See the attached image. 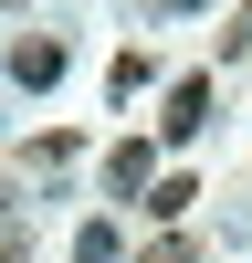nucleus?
<instances>
[{"label":"nucleus","mask_w":252,"mask_h":263,"mask_svg":"<svg viewBox=\"0 0 252 263\" xmlns=\"http://www.w3.org/2000/svg\"><path fill=\"white\" fill-rule=\"evenodd\" d=\"M11 74H21V84H32V95H53V84H63V74H74V53H63V42H53V32H32V42H11Z\"/></svg>","instance_id":"obj_1"},{"label":"nucleus","mask_w":252,"mask_h":263,"mask_svg":"<svg viewBox=\"0 0 252 263\" xmlns=\"http://www.w3.org/2000/svg\"><path fill=\"white\" fill-rule=\"evenodd\" d=\"M105 190H116V200H137V190H158V147H147V137L105 147Z\"/></svg>","instance_id":"obj_2"},{"label":"nucleus","mask_w":252,"mask_h":263,"mask_svg":"<svg viewBox=\"0 0 252 263\" xmlns=\"http://www.w3.org/2000/svg\"><path fill=\"white\" fill-rule=\"evenodd\" d=\"M200 126H210V74H179L168 84V147H189Z\"/></svg>","instance_id":"obj_3"},{"label":"nucleus","mask_w":252,"mask_h":263,"mask_svg":"<svg viewBox=\"0 0 252 263\" xmlns=\"http://www.w3.org/2000/svg\"><path fill=\"white\" fill-rule=\"evenodd\" d=\"M74 263H126V232H116V221H84V232H74Z\"/></svg>","instance_id":"obj_4"},{"label":"nucleus","mask_w":252,"mask_h":263,"mask_svg":"<svg viewBox=\"0 0 252 263\" xmlns=\"http://www.w3.org/2000/svg\"><path fill=\"white\" fill-rule=\"evenodd\" d=\"M189 200H200V179H158V190H147V211H158V221H179Z\"/></svg>","instance_id":"obj_5"},{"label":"nucleus","mask_w":252,"mask_h":263,"mask_svg":"<svg viewBox=\"0 0 252 263\" xmlns=\"http://www.w3.org/2000/svg\"><path fill=\"white\" fill-rule=\"evenodd\" d=\"M221 53H231V63L252 53V0H242V11H231V32H221Z\"/></svg>","instance_id":"obj_6"},{"label":"nucleus","mask_w":252,"mask_h":263,"mask_svg":"<svg viewBox=\"0 0 252 263\" xmlns=\"http://www.w3.org/2000/svg\"><path fill=\"white\" fill-rule=\"evenodd\" d=\"M137 263H189V242H179V232H168V242H147Z\"/></svg>","instance_id":"obj_7"},{"label":"nucleus","mask_w":252,"mask_h":263,"mask_svg":"<svg viewBox=\"0 0 252 263\" xmlns=\"http://www.w3.org/2000/svg\"><path fill=\"white\" fill-rule=\"evenodd\" d=\"M0 263H21V242H11V232H0Z\"/></svg>","instance_id":"obj_8"},{"label":"nucleus","mask_w":252,"mask_h":263,"mask_svg":"<svg viewBox=\"0 0 252 263\" xmlns=\"http://www.w3.org/2000/svg\"><path fill=\"white\" fill-rule=\"evenodd\" d=\"M168 11H200V0H168Z\"/></svg>","instance_id":"obj_9"}]
</instances>
